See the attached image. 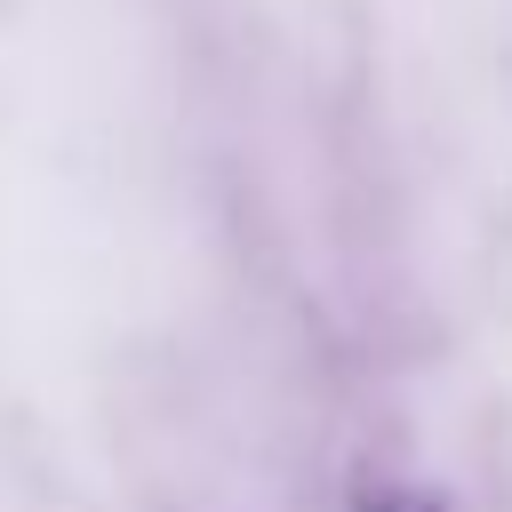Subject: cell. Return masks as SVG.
I'll list each match as a JSON object with an SVG mask.
<instances>
[{
    "label": "cell",
    "instance_id": "obj_1",
    "mask_svg": "<svg viewBox=\"0 0 512 512\" xmlns=\"http://www.w3.org/2000/svg\"><path fill=\"white\" fill-rule=\"evenodd\" d=\"M368 512H440V504L416 496V488H392V496H368Z\"/></svg>",
    "mask_w": 512,
    "mask_h": 512
}]
</instances>
